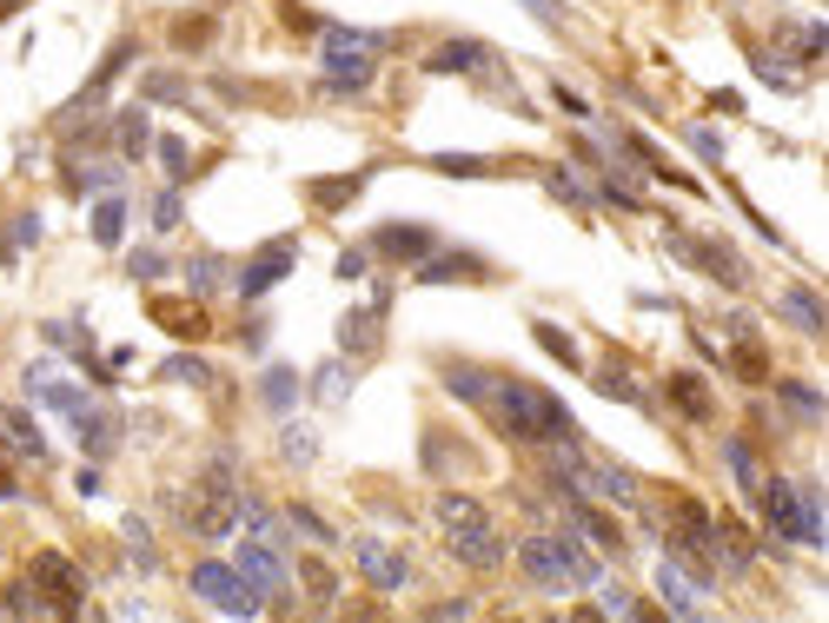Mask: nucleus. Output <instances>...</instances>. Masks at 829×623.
<instances>
[{"mask_svg": "<svg viewBox=\"0 0 829 623\" xmlns=\"http://www.w3.org/2000/svg\"><path fill=\"white\" fill-rule=\"evenodd\" d=\"M445 385H452V398H465V405H478L497 431H505L512 444H551V452H577V418L564 411V398L557 392H544V385H525V379H512V372H478V366H445Z\"/></svg>", "mask_w": 829, "mask_h": 623, "instance_id": "f257e3e1", "label": "nucleus"}, {"mask_svg": "<svg viewBox=\"0 0 829 623\" xmlns=\"http://www.w3.org/2000/svg\"><path fill=\"white\" fill-rule=\"evenodd\" d=\"M438 530H445V551L465 564V571H497L505 564V530L497 517L471 498V491H438Z\"/></svg>", "mask_w": 829, "mask_h": 623, "instance_id": "f03ea898", "label": "nucleus"}, {"mask_svg": "<svg viewBox=\"0 0 829 623\" xmlns=\"http://www.w3.org/2000/svg\"><path fill=\"white\" fill-rule=\"evenodd\" d=\"M518 564L551 597L557 590H577V584H598V564L585 558V544H577V538H564V530H538V538H525L518 544Z\"/></svg>", "mask_w": 829, "mask_h": 623, "instance_id": "7ed1b4c3", "label": "nucleus"}, {"mask_svg": "<svg viewBox=\"0 0 829 623\" xmlns=\"http://www.w3.org/2000/svg\"><path fill=\"white\" fill-rule=\"evenodd\" d=\"M663 544H671V558L690 564L697 584L710 590V571H717V517L697 498H677L671 504V517H663Z\"/></svg>", "mask_w": 829, "mask_h": 623, "instance_id": "20e7f679", "label": "nucleus"}, {"mask_svg": "<svg viewBox=\"0 0 829 623\" xmlns=\"http://www.w3.org/2000/svg\"><path fill=\"white\" fill-rule=\"evenodd\" d=\"M193 597L206 610H219V616H260L266 610V597L253 590V577H245L239 564H200L193 571Z\"/></svg>", "mask_w": 829, "mask_h": 623, "instance_id": "39448f33", "label": "nucleus"}, {"mask_svg": "<svg viewBox=\"0 0 829 623\" xmlns=\"http://www.w3.org/2000/svg\"><path fill=\"white\" fill-rule=\"evenodd\" d=\"M232 544H239L232 564L253 577L260 597H286V603H292V564H286V544H273V538H232Z\"/></svg>", "mask_w": 829, "mask_h": 623, "instance_id": "423d86ee", "label": "nucleus"}, {"mask_svg": "<svg viewBox=\"0 0 829 623\" xmlns=\"http://www.w3.org/2000/svg\"><path fill=\"white\" fill-rule=\"evenodd\" d=\"M379 73V40H325V86L332 94H359Z\"/></svg>", "mask_w": 829, "mask_h": 623, "instance_id": "0eeeda50", "label": "nucleus"}, {"mask_svg": "<svg viewBox=\"0 0 829 623\" xmlns=\"http://www.w3.org/2000/svg\"><path fill=\"white\" fill-rule=\"evenodd\" d=\"M27 584L47 590V610H80V603H87V577H80L60 551H40L34 571H27Z\"/></svg>", "mask_w": 829, "mask_h": 623, "instance_id": "6e6552de", "label": "nucleus"}, {"mask_svg": "<svg viewBox=\"0 0 829 623\" xmlns=\"http://www.w3.org/2000/svg\"><path fill=\"white\" fill-rule=\"evenodd\" d=\"M292 259H299V245H292V239H266L253 259H245V273L232 279V286H239V299H266V292L292 273Z\"/></svg>", "mask_w": 829, "mask_h": 623, "instance_id": "1a4fd4ad", "label": "nucleus"}, {"mask_svg": "<svg viewBox=\"0 0 829 623\" xmlns=\"http://www.w3.org/2000/svg\"><path fill=\"white\" fill-rule=\"evenodd\" d=\"M352 558H359V571H365V584L372 590H405V577H411V564H405V551L398 544H385V538H359L352 544Z\"/></svg>", "mask_w": 829, "mask_h": 623, "instance_id": "9d476101", "label": "nucleus"}, {"mask_svg": "<svg viewBox=\"0 0 829 623\" xmlns=\"http://www.w3.org/2000/svg\"><path fill=\"white\" fill-rule=\"evenodd\" d=\"M671 245H677L690 265H704V273H723V286H750V265H743L723 239H690V232H671Z\"/></svg>", "mask_w": 829, "mask_h": 623, "instance_id": "9b49d317", "label": "nucleus"}, {"mask_svg": "<svg viewBox=\"0 0 829 623\" xmlns=\"http://www.w3.org/2000/svg\"><path fill=\"white\" fill-rule=\"evenodd\" d=\"M657 610H671V616H704V610H710V603H704V584L684 577L677 558L657 564Z\"/></svg>", "mask_w": 829, "mask_h": 623, "instance_id": "f8f14e48", "label": "nucleus"}, {"mask_svg": "<svg viewBox=\"0 0 829 623\" xmlns=\"http://www.w3.org/2000/svg\"><path fill=\"white\" fill-rule=\"evenodd\" d=\"M372 252H379V259H398V265H419L425 252H438V232H432V226H411V219H398V226L372 232Z\"/></svg>", "mask_w": 829, "mask_h": 623, "instance_id": "ddd939ff", "label": "nucleus"}, {"mask_svg": "<svg viewBox=\"0 0 829 623\" xmlns=\"http://www.w3.org/2000/svg\"><path fill=\"white\" fill-rule=\"evenodd\" d=\"M757 504H764V517H770L777 538H783V544H796V484L770 478V484H757Z\"/></svg>", "mask_w": 829, "mask_h": 623, "instance_id": "4468645a", "label": "nucleus"}, {"mask_svg": "<svg viewBox=\"0 0 829 623\" xmlns=\"http://www.w3.org/2000/svg\"><path fill=\"white\" fill-rule=\"evenodd\" d=\"M419 279H425V286H445V279H484V259H478V252H438V259L425 252V259H419Z\"/></svg>", "mask_w": 829, "mask_h": 623, "instance_id": "2eb2a0df", "label": "nucleus"}, {"mask_svg": "<svg viewBox=\"0 0 829 623\" xmlns=\"http://www.w3.org/2000/svg\"><path fill=\"white\" fill-rule=\"evenodd\" d=\"M570 511H577V530H585V538H591L604 558H617V551H624V530H617V524H611L591 498H570Z\"/></svg>", "mask_w": 829, "mask_h": 623, "instance_id": "dca6fc26", "label": "nucleus"}, {"mask_svg": "<svg viewBox=\"0 0 829 623\" xmlns=\"http://www.w3.org/2000/svg\"><path fill=\"white\" fill-rule=\"evenodd\" d=\"M0 444H8V452H21V458H34V465L47 458V438H40V424H34V418H21L14 405L0 411Z\"/></svg>", "mask_w": 829, "mask_h": 623, "instance_id": "f3484780", "label": "nucleus"}, {"mask_svg": "<svg viewBox=\"0 0 829 623\" xmlns=\"http://www.w3.org/2000/svg\"><path fill=\"white\" fill-rule=\"evenodd\" d=\"M796 544L822 551V484H796Z\"/></svg>", "mask_w": 829, "mask_h": 623, "instance_id": "a211bd4d", "label": "nucleus"}, {"mask_svg": "<svg viewBox=\"0 0 829 623\" xmlns=\"http://www.w3.org/2000/svg\"><path fill=\"white\" fill-rule=\"evenodd\" d=\"M783 319H790L796 332H809V338H822V299H816L809 286H790V292H783Z\"/></svg>", "mask_w": 829, "mask_h": 623, "instance_id": "6ab92c4d", "label": "nucleus"}, {"mask_svg": "<svg viewBox=\"0 0 829 623\" xmlns=\"http://www.w3.org/2000/svg\"><path fill=\"white\" fill-rule=\"evenodd\" d=\"M260 398H266V411H273V418H286V411L299 405V372H292V366H273V372H266V385H260Z\"/></svg>", "mask_w": 829, "mask_h": 623, "instance_id": "aec40b11", "label": "nucleus"}, {"mask_svg": "<svg viewBox=\"0 0 829 623\" xmlns=\"http://www.w3.org/2000/svg\"><path fill=\"white\" fill-rule=\"evenodd\" d=\"M127 60H133V40H113V53H107V60H100V67H94V80H87V94H80V100H73V107H94V100H100V94H107V86H113V73H120V67H127ZM73 107H67V113H73Z\"/></svg>", "mask_w": 829, "mask_h": 623, "instance_id": "412c9836", "label": "nucleus"}, {"mask_svg": "<svg viewBox=\"0 0 829 623\" xmlns=\"http://www.w3.org/2000/svg\"><path fill=\"white\" fill-rule=\"evenodd\" d=\"M484 60V47L478 40H452V47H438L432 60H425V73H471Z\"/></svg>", "mask_w": 829, "mask_h": 623, "instance_id": "4be33fe9", "label": "nucleus"}, {"mask_svg": "<svg viewBox=\"0 0 829 623\" xmlns=\"http://www.w3.org/2000/svg\"><path fill=\"white\" fill-rule=\"evenodd\" d=\"M94 239H100V245H120V239H127V200H120V193H107V200L94 206Z\"/></svg>", "mask_w": 829, "mask_h": 623, "instance_id": "5701e85b", "label": "nucleus"}, {"mask_svg": "<svg viewBox=\"0 0 829 623\" xmlns=\"http://www.w3.org/2000/svg\"><path fill=\"white\" fill-rule=\"evenodd\" d=\"M113 140H120V153H146V146H153V127H146V113H140V107L113 113Z\"/></svg>", "mask_w": 829, "mask_h": 623, "instance_id": "b1692460", "label": "nucleus"}, {"mask_svg": "<svg viewBox=\"0 0 829 623\" xmlns=\"http://www.w3.org/2000/svg\"><path fill=\"white\" fill-rule=\"evenodd\" d=\"M544 187H551V193H557L564 206H591V200H598V193H591L585 180H577L570 166H544Z\"/></svg>", "mask_w": 829, "mask_h": 623, "instance_id": "393cba45", "label": "nucleus"}, {"mask_svg": "<svg viewBox=\"0 0 829 623\" xmlns=\"http://www.w3.org/2000/svg\"><path fill=\"white\" fill-rule=\"evenodd\" d=\"M372 325H379V305H359V312H346V325H339V345H346V351H372Z\"/></svg>", "mask_w": 829, "mask_h": 623, "instance_id": "a878e982", "label": "nucleus"}, {"mask_svg": "<svg viewBox=\"0 0 829 623\" xmlns=\"http://www.w3.org/2000/svg\"><path fill=\"white\" fill-rule=\"evenodd\" d=\"M598 398H617V405H637V411H650L657 398L650 392H637V379H624V372H598Z\"/></svg>", "mask_w": 829, "mask_h": 623, "instance_id": "bb28decb", "label": "nucleus"}, {"mask_svg": "<svg viewBox=\"0 0 829 623\" xmlns=\"http://www.w3.org/2000/svg\"><path fill=\"white\" fill-rule=\"evenodd\" d=\"M47 345H60V351H73V359H87V366H94V338H87V325L53 319V325H47Z\"/></svg>", "mask_w": 829, "mask_h": 623, "instance_id": "cd10ccee", "label": "nucleus"}, {"mask_svg": "<svg viewBox=\"0 0 829 623\" xmlns=\"http://www.w3.org/2000/svg\"><path fill=\"white\" fill-rule=\"evenodd\" d=\"M187 286H193V292H219V286H226V259H219V252H200V259L187 265Z\"/></svg>", "mask_w": 829, "mask_h": 623, "instance_id": "c85d7f7f", "label": "nucleus"}, {"mask_svg": "<svg viewBox=\"0 0 829 623\" xmlns=\"http://www.w3.org/2000/svg\"><path fill=\"white\" fill-rule=\"evenodd\" d=\"M671 398H677V405H684V411H690L697 424L710 418V392H704V379H690V372H677V379H671Z\"/></svg>", "mask_w": 829, "mask_h": 623, "instance_id": "c756f323", "label": "nucleus"}, {"mask_svg": "<svg viewBox=\"0 0 829 623\" xmlns=\"http://www.w3.org/2000/svg\"><path fill=\"white\" fill-rule=\"evenodd\" d=\"M531 332H538V345L551 351V359H557V366H570V372H577V366H585V359H577V345L564 338V325H551V319H538Z\"/></svg>", "mask_w": 829, "mask_h": 623, "instance_id": "7c9ffc66", "label": "nucleus"}, {"mask_svg": "<svg viewBox=\"0 0 829 623\" xmlns=\"http://www.w3.org/2000/svg\"><path fill=\"white\" fill-rule=\"evenodd\" d=\"M723 458H730V471L743 478V491L757 498V484H764V478H757V458H750V444H743V438H730V444H723Z\"/></svg>", "mask_w": 829, "mask_h": 623, "instance_id": "2f4dec72", "label": "nucleus"}, {"mask_svg": "<svg viewBox=\"0 0 829 623\" xmlns=\"http://www.w3.org/2000/svg\"><path fill=\"white\" fill-rule=\"evenodd\" d=\"M159 146V166H166V180H187V166H193V153H187V140H173V133H166V140H153Z\"/></svg>", "mask_w": 829, "mask_h": 623, "instance_id": "473e14b6", "label": "nucleus"}, {"mask_svg": "<svg viewBox=\"0 0 829 623\" xmlns=\"http://www.w3.org/2000/svg\"><path fill=\"white\" fill-rule=\"evenodd\" d=\"M432 172H452V180H478L484 159H478V153H432Z\"/></svg>", "mask_w": 829, "mask_h": 623, "instance_id": "72a5a7b5", "label": "nucleus"}, {"mask_svg": "<svg viewBox=\"0 0 829 623\" xmlns=\"http://www.w3.org/2000/svg\"><path fill=\"white\" fill-rule=\"evenodd\" d=\"M180 219H187V213H180V193L166 187V193L153 200V232H180Z\"/></svg>", "mask_w": 829, "mask_h": 623, "instance_id": "f704fd0d", "label": "nucleus"}, {"mask_svg": "<svg viewBox=\"0 0 829 623\" xmlns=\"http://www.w3.org/2000/svg\"><path fill=\"white\" fill-rule=\"evenodd\" d=\"M365 180H372V172H352V180H339V187H312V206H346Z\"/></svg>", "mask_w": 829, "mask_h": 623, "instance_id": "c9c22d12", "label": "nucleus"}, {"mask_svg": "<svg viewBox=\"0 0 829 623\" xmlns=\"http://www.w3.org/2000/svg\"><path fill=\"white\" fill-rule=\"evenodd\" d=\"M598 590H604V597H598V603H604V610H611V616H644V603H637V597H630V590H617V584H598Z\"/></svg>", "mask_w": 829, "mask_h": 623, "instance_id": "e433bc0d", "label": "nucleus"}, {"mask_svg": "<svg viewBox=\"0 0 829 623\" xmlns=\"http://www.w3.org/2000/svg\"><path fill=\"white\" fill-rule=\"evenodd\" d=\"M312 392H319V398H346V392H352V372H346V366H325Z\"/></svg>", "mask_w": 829, "mask_h": 623, "instance_id": "4c0bfd02", "label": "nucleus"}, {"mask_svg": "<svg viewBox=\"0 0 829 623\" xmlns=\"http://www.w3.org/2000/svg\"><path fill=\"white\" fill-rule=\"evenodd\" d=\"M783 398H790L803 418H822V392H816V385H783Z\"/></svg>", "mask_w": 829, "mask_h": 623, "instance_id": "58836bf2", "label": "nucleus"}, {"mask_svg": "<svg viewBox=\"0 0 829 623\" xmlns=\"http://www.w3.org/2000/svg\"><path fill=\"white\" fill-rule=\"evenodd\" d=\"M166 379H187V385H213V372L200 359H166Z\"/></svg>", "mask_w": 829, "mask_h": 623, "instance_id": "ea45409f", "label": "nucleus"}, {"mask_svg": "<svg viewBox=\"0 0 829 623\" xmlns=\"http://www.w3.org/2000/svg\"><path fill=\"white\" fill-rule=\"evenodd\" d=\"M286 517H292V524H299V530H305V538H312V544H332V530H325V524H319V517H312V511H305V504H292V511H286Z\"/></svg>", "mask_w": 829, "mask_h": 623, "instance_id": "a19ab883", "label": "nucleus"}, {"mask_svg": "<svg viewBox=\"0 0 829 623\" xmlns=\"http://www.w3.org/2000/svg\"><path fill=\"white\" fill-rule=\"evenodd\" d=\"M332 273H339V279H359V273H365V252H359V245H352V252H346V259H339V265H332Z\"/></svg>", "mask_w": 829, "mask_h": 623, "instance_id": "79ce46f5", "label": "nucleus"}, {"mask_svg": "<svg viewBox=\"0 0 829 623\" xmlns=\"http://www.w3.org/2000/svg\"><path fill=\"white\" fill-rule=\"evenodd\" d=\"M525 8H531L538 21H551V27H564V8H557V0H525Z\"/></svg>", "mask_w": 829, "mask_h": 623, "instance_id": "37998d69", "label": "nucleus"}, {"mask_svg": "<svg viewBox=\"0 0 829 623\" xmlns=\"http://www.w3.org/2000/svg\"><path fill=\"white\" fill-rule=\"evenodd\" d=\"M286 438H292V444H286L292 465H305V458H312V438H305V431H286Z\"/></svg>", "mask_w": 829, "mask_h": 623, "instance_id": "c03bdc74", "label": "nucleus"}, {"mask_svg": "<svg viewBox=\"0 0 829 623\" xmlns=\"http://www.w3.org/2000/svg\"><path fill=\"white\" fill-rule=\"evenodd\" d=\"M8 498H21V484H14V471H8V465H0V504H8Z\"/></svg>", "mask_w": 829, "mask_h": 623, "instance_id": "a18cd8bd", "label": "nucleus"}]
</instances>
